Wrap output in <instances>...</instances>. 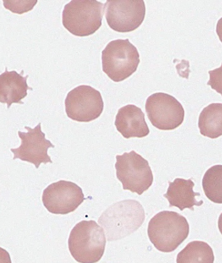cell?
Masks as SVG:
<instances>
[{"mask_svg": "<svg viewBox=\"0 0 222 263\" xmlns=\"http://www.w3.org/2000/svg\"><path fill=\"white\" fill-rule=\"evenodd\" d=\"M102 60L103 71L116 82L131 77L140 62L137 48L128 39L110 42L102 52Z\"/></svg>", "mask_w": 222, "mask_h": 263, "instance_id": "obj_5", "label": "cell"}, {"mask_svg": "<svg viewBox=\"0 0 222 263\" xmlns=\"http://www.w3.org/2000/svg\"><path fill=\"white\" fill-rule=\"evenodd\" d=\"M187 219L172 211H162L151 219L148 235L151 242L160 252H174L189 235Z\"/></svg>", "mask_w": 222, "mask_h": 263, "instance_id": "obj_1", "label": "cell"}, {"mask_svg": "<svg viewBox=\"0 0 222 263\" xmlns=\"http://www.w3.org/2000/svg\"><path fill=\"white\" fill-rule=\"evenodd\" d=\"M104 103L99 91L82 85L68 92L65 109L68 118L78 122L89 123L98 118L104 111Z\"/></svg>", "mask_w": 222, "mask_h": 263, "instance_id": "obj_9", "label": "cell"}, {"mask_svg": "<svg viewBox=\"0 0 222 263\" xmlns=\"http://www.w3.org/2000/svg\"><path fill=\"white\" fill-rule=\"evenodd\" d=\"M28 133L18 131V134L22 143L18 148H11L13 153V160L18 159L31 163L38 169L42 163H53L50 156L48 155L49 148L55 146L50 141L46 140L45 134L41 130V123H38L35 128L25 126Z\"/></svg>", "mask_w": 222, "mask_h": 263, "instance_id": "obj_11", "label": "cell"}, {"mask_svg": "<svg viewBox=\"0 0 222 263\" xmlns=\"http://www.w3.org/2000/svg\"><path fill=\"white\" fill-rule=\"evenodd\" d=\"M4 6L8 10L13 12L14 13L22 14L32 10L34 6H35L37 1H13V0H4Z\"/></svg>", "mask_w": 222, "mask_h": 263, "instance_id": "obj_18", "label": "cell"}, {"mask_svg": "<svg viewBox=\"0 0 222 263\" xmlns=\"http://www.w3.org/2000/svg\"><path fill=\"white\" fill-rule=\"evenodd\" d=\"M218 226L219 232H220L222 235V213L220 214V216H219Z\"/></svg>", "mask_w": 222, "mask_h": 263, "instance_id": "obj_22", "label": "cell"}, {"mask_svg": "<svg viewBox=\"0 0 222 263\" xmlns=\"http://www.w3.org/2000/svg\"><path fill=\"white\" fill-rule=\"evenodd\" d=\"M198 126L201 135L211 139L222 136V104L213 103L200 114Z\"/></svg>", "mask_w": 222, "mask_h": 263, "instance_id": "obj_15", "label": "cell"}, {"mask_svg": "<svg viewBox=\"0 0 222 263\" xmlns=\"http://www.w3.org/2000/svg\"><path fill=\"white\" fill-rule=\"evenodd\" d=\"M0 263H12L8 252L0 247Z\"/></svg>", "mask_w": 222, "mask_h": 263, "instance_id": "obj_20", "label": "cell"}, {"mask_svg": "<svg viewBox=\"0 0 222 263\" xmlns=\"http://www.w3.org/2000/svg\"><path fill=\"white\" fill-rule=\"evenodd\" d=\"M116 158V177L124 190L142 195L150 189L153 175L148 160L135 151L117 155Z\"/></svg>", "mask_w": 222, "mask_h": 263, "instance_id": "obj_6", "label": "cell"}, {"mask_svg": "<svg viewBox=\"0 0 222 263\" xmlns=\"http://www.w3.org/2000/svg\"><path fill=\"white\" fill-rule=\"evenodd\" d=\"M145 108L149 120L159 130H174L184 121L185 110L181 104L165 92H156L149 97Z\"/></svg>", "mask_w": 222, "mask_h": 263, "instance_id": "obj_8", "label": "cell"}, {"mask_svg": "<svg viewBox=\"0 0 222 263\" xmlns=\"http://www.w3.org/2000/svg\"><path fill=\"white\" fill-rule=\"evenodd\" d=\"M145 220V210L135 200L119 202L110 206L99 218L106 231L107 239H121L138 230Z\"/></svg>", "mask_w": 222, "mask_h": 263, "instance_id": "obj_3", "label": "cell"}, {"mask_svg": "<svg viewBox=\"0 0 222 263\" xmlns=\"http://www.w3.org/2000/svg\"><path fill=\"white\" fill-rule=\"evenodd\" d=\"M216 33L218 35L219 40L222 43V17L220 19H219L218 23L216 25Z\"/></svg>", "mask_w": 222, "mask_h": 263, "instance_id": "obj_21", "label": "cell"}, {"mask_svg": "<svg viewBox=\"0 0 222 263\" xmlns=\"http://www.w3.org/2000/svg\"><path fill=\"white\" fill-rule=\"evenodd\" d=\"M210 80L207 85L222 96V63L220 67L209 71Z\"/></svg>", "mask_w": 222, "mask_h": 263, "instance_id": "obj_19", "label": "cell"}, {"mask_svg": "<svg viewBox=\"0 0 222 263\" xmlns=\"http://www.w3.org/2000/svg\"><path fill=\"white\" fill-rule=\"evenodd\" d=\"M194 185L191 179L180 178L175 179L174 182H169V187L164 197L169 201L170 208L176 206L181 211L185 209L194 211V206L202 205L203 201L196 200V196H200V194L194 192Z\"/></svg>", "mask_w": 222, "mask_h": 263, "instance_id": "obj_14", "label": "cell"}, {"mask_svg": "<svg viewBox=\"0 0 222 263\" xmlns=\"http://www.w3.org/2000/svg\"><path fill=\"white\" fill-rule=\"evenodd\" d=\"M104 4L96 0H72L63 11V24L72 35H93L102 26Z\"/></svg>", "mask_w": 222, "mask_h": 263, "instance_id": "obj_4", "label": "cell"}, {"mask_svg": "<svg viewBox=\"0 0 222 263\" xmlns=\"http://www.w3.org/2000/svg\"><path fill=\"white\" fill-rule=\"evenodd\" d=\"M107 24L114 31L131 32L145 20L146 6L143 0H108L105 4Z\"/></svg>", "mask_w": 222, "mask_h": 263, "instance_id": "obj_7", "label": "cell"}, {"mask_svg": "<svg viewBox=\"0 0 222 263\" xmlns=\"http://www.w3.org/2000/svg\"><path fill=\"white\" fill-rule=\"evenodd\" d=\"M85 201L82 189L74 182L59 181L49 185L43 192L44 206L55 214H67L75 211Z\"/></svg>", "mask_w": 222, "mask_h": 263, "instance_id": "obj_10", "label": "cell"}, {"mask_svg": "<svg viewBox=\"0 0 222 263\" xmlns=\"http://www.w3.org/2000/svg\"><path fill=\"white\" fill-rule=\"evenodd\" d=\"M106 237L103 228L94 220L80 221L70 234L68 248L79 263H96L104 254Z\"/></svg>", "mask_w": 222, "mask_h": 263, "instance_id": "obj_2", "label": "cell"}, {"mask_svg": "<svg viewBox=\"0 0 222 263\" xmlns=\"http://www.w3.org/2000/svg\"><path fill=\"white\" fill-rule=\"evenodd\" d=\"M213 249L203 241H192L178 253L177 263H214Z\"/></svg>", "mask_w": 222, "mask_h": 263, "instance_id": "obj_16", "label": "cell"}, {"mask_svg": "<svg viewBox=\"0 0 222 263\" xmlns=\"http://www.w3.org/2000/svg\"><path fill=\"white\" fill-rule=\"evenodd\" d=\"M24 72L23 70L21 74L15 70L8 71L6 67V71L0 75V102L6 103L8 109L12 104H24L22 100L28 96V90L33 91L27 84L29 75L23 77Z\"/></svg>", "mask_w": 222, "mask_h": 263, "instance_id": "obj_13", "label": "cell"}, {"mask_svg": "<svg viewBox=\"0 0 222 263\" xmlns=\"http://www.w3.org/2000/svg\"><path fill=\"white\" fill-rule=\"evenodd\" d=\"M205 194L213 203L222 204V165L209 168L202 180Z\"/></svg>", "mask_w": 222, "mask_h": 263, "instance_id": "obj_17", "label": "cell"}, {"mask_svg": "<svg viewBox=\"0 0 222 263\" xmlns=\"http://www.w3.org/2000/svg\"><path fill=\"white\" fill-rule=\"evenodd\" d=\"M114 124L117 130L126 139L142 138L150 134L145 114L142 109L133 104L119 109Z\"/></svg>", "mask_w": 222, "mask_h": 263, "instance_id": "obj_12", "label": "cell"}]
</instances>
